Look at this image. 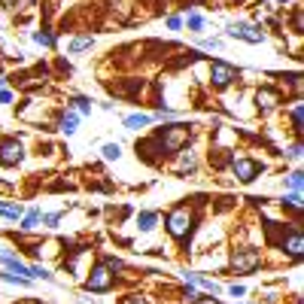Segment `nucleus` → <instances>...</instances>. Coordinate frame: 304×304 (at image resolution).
<instances>
[{"label":"nucleus","mask_w":304,"mask_h":304,"mask_svg":"<svg viewBox=\"0 0 304 304\" xmlns=\"http://www.w3.org/2000/svg\"><path fill=\"white\" fill-rule=\"evenodd\" d=\"M104 158H110V161H116L119 155H122V149H119V143H104Z\"/></svg>","instance_id":"16"},{"label":"nucleus","mask_w":304,"mask_h":304,"mask_svg":"<svg viewBox=\"0 0 304 304\" xmlns=\"http://www.w3.org/2000/svg\"><path fill=\"white\" fill-rule=\"evenodd\" d=\"M259 250H238L234 256H231V265L238 268V271H253L256 265H259Z\"/></svg>","instance_id":"6"},{"label":"nucleus","mask_w":304,"mask_h":304,"mask_svg":"<svg viewBox=\"0 0 304 304\" xmlns=\"http://www.w3.org/2000/svg\"><path fill=\"white\" fill-rule=\"evenodd\" d=\"M234 177L238 180H244V183H250V180H256V174H259V164L256 161H250V158H234Z\"/></svg>","instance_id":"7"},{"label":"nucleus","mask_w":304,"mask_h":304,"mask_svg":"<svg viewBox=\"0 0 304 304\" xmlns=\"http://www.w3.org/2000/svg\"><path fill=\"white\" fill-rule=\"evenodd\" d=\"M40 219H43V225H49V228H52V225L58 222V213H46V216H40Z\"/></svg>","instance_id":"28"},{"label":"nucleus","mask_w":304,"mask_h":304,"mask_svg":"<svg viewBox=\"0 0 304 304\" xmlns=\"http://www.w3.org/2000/svg\"><path fill=\"white\" fill-rule=\"evenodd\" d=\"M189 225H192V213H189L186 207L174 210V213H171V219H167V231H171L174 238H180V241L189 234Z\"/></svg>","instance_id":"1"},{"label":"nucleus","mask_w":304,"mask_h":304,"mask_svg":"<svg viewBox=\"0 0 304 304\" xmlns=\"http://www.w3.org/2000/svg\"><path fill=\"white\" fill-rule=\"evenodd\" d=\"M277 3H289V0H277Z\"/></svg>","instance_id":"36"},{"label":"nucleus","mask_w":304,"mask_h":304,"mask_svg":"<svg viewBox=\"0 0 304 304\" xmlns=\"http://www.w3.org/2000/svg\"><path fill=\"white\" fill-rule=\"evenodd\" d=\"M21 158H24V149H21V143H18V140H6V143L0 146V161H3L6 167L18 164Z\"/></svg>","instance_id":"5"},{"label":"nucleus","mask_w":304,"mask_h":304,"mask_svg":"<svg viewBox=\"0 0 304 304\" xmlns=\"http://www.w3.org/2000/svg\"><path fill=\"white\" fill-rule=\"evenodd\" d=\"M292 122H295V128H301V104H295V110H292Z\"/></svg>","instance_id":"27"},{"label":"nucleus","mask_w":304,"mask_h":304,"mask_svg":"<svg viewBox=\"0 0 304 304\" xmlns=\"http://www.w3.org/2000/svg\"><path fill=\"white\" fill-rule=\"evenodd\" d=\"M228 292H231V295H234V298H241V295H244V292H247V289H244V286H238V283H234V286H231V289H228Z\"/></svg>","instance_id":"30"},{"label":"nucleus","mask_w":304,"mask_h":304,"mask_svg":"<svg viewBox=\"0 0 304 304\" xmlns=\"http://www.w3.org/2000/svg\"><path fill=\"white\" fill-rule=\"evenodd\" d=\"M0 213H3V216H9V219H18V213H21V210H18V207H12V204H3V207H0Z\"/></svg>","instance_id":"23"},{"label":"nucleus","mask_w":304,"mask_h":304,"mask_svg":"<svg viewBox=\"0 0 304 304\" xmlns=\"http://www.w3.org/2000/svg\"><path fill=\"white\" fill-rule=\"evenodd\" d=\"M149 122H152V116H146V113L125 116V128H131V131H137V128H143V125H149Z\"/></svg>","instance_id":"10"},{"label":"nucleus","mask_w":304,"mask_h":304,"mask_svg":"<svg viewBox=\"0 0 304 304\" xmlns=\"http://www.w3.org/2000/svg\"><path fill=\"white\" fill-rule=\"evenodd\" d=\"M256 100H259V107H265V110H271V107H274V104H277L280 97H277V91H271V88H262Z\"/></svg>","instance_id":"12"},{"label":"nucleus","mask_w":304,"mask_h":304,"mask_svg":"<svg viewBox=\"0 0 304 304\" xmlns=\"http://www.w3.org/2000/svg\"><path fill=\"white\" fill-rule=\"evenodd\" d=\"M73 104H76V113H79V116H85V113H88V110H91V104H88V100H85V97H76V100H73Z\"/></svg>","instance_id":"21"},{"label":"nucleus","mask_w":304,"mask_h":304,"mask_svg":"<svg viewBox=\"0 0 304 304\" xmlns=\"http://www.w3.org/2000/svg\"><path fill=\"white\" fill-rule=\"evenodd\" d=\"M0 265H6L9 271H15V274H24V277H30V268L27 265H21L9 250H0Z\"/></svg>","instance_id":"9"},{"label":"nucleus","mask_w":304,"mask_h":304,"mask_svg":"<svg viewBox=\"0 0 304 304\" xmlns=\"http://www.w3.org/2000/svg\"><path fill=\"white\" fill-rule=\"evenodd\" d=\"M195 301H198V304H216L213 298H195Z\"/></svg>","instance_id":"35"},{"label":"nucleus","mask_w":304,"mask_h":304,"mask_svg":"<svg viewBox=\"0 0 304 304\" xmlns=\"http://www.w3.org/2000/svg\"><path fill=\"white\" fill-rule=\"evenodd\" d=\"M91 46V37H76L73 43H70V52H82V49H88Z\"/></svg>","instance_id":"17"},{"label":"nucleus","mask_w":304,"mask_h":304,"mask_svg":"<svg viewBox=\"0 0 304 304\" xmlns=\"http://www.w3.org/2000/svg\"><path fill=\"white\" fill-rule=\"evenodd\" d=\"M110 286H113V274H110L107 265H97V268L91 271V277L85 280V289H88V292H107Z\"/></svg>","instance_id":"2"},{"label":"nucleus","mask_w":304,"mask_h":304,"mask_svg":"<svg viewBox=\"0 0 304 304\" xmlns=\"http://www.w3.org/2000/svg\"><path fill=\"white\" fill-rule=\"evenodd\" d=\"M289 186H292L295 192H301V186H304V174H301V171H295V174H289Z\"/></svg>","instance_id":"18"},{"label":"nucleus","mask_w":304,"mask_h":304,"mask_svg":"<svg viewBox=\"0 0 304 304\" xmlns=\"http://www.w3.org/2000/svg\"><path fill=\"white\" fill-rule=\"evenodd\" d=\"M283 247H286V250H289V256H295V259H298V256H301V247H304L301 234H298V231H295V234H289V241H286V244H283Z\"/></svg>","instance_id":"13"},{"label":"nucleus","mask_w":304,"mask_h":304,"mask_svg":"<svg viewBox=\"0 0 304 304\" xmlns=\"http://www.w3.org/2000/svg\"><path fill=\"white\" fill-rule=\"evenodd\" d=\"M37 222H40V213H37V210H30V213L24 216V222H21V228H33Z\"/></svg>","instance_id":"20"},{"label":"nucleus","mask_w":304,"mask_h":304,"mask_svg":"<svg viewBox=\"0 0 304 304\" xmlns=\"http://www.w3.org/2000/svg\"><path fill=\"white\" fill-rule=\"evenodd\" d=\"M195 164H198V161H195V155H192V152H186V155H183V164H180V167H183V171H195Z\"/></svg>","instance_id":"22"},{"label":"nucleus","mask_w":304,"mask_h":304,"mask_svg":"<svg viewBox=\"0 0 304 304\" xmlns=\"http://www.w3.org/2000/svg\"><path fill=\"white\" fill-rule=\"evenodd\" d=\"M186 140H189V128H186V125H167V128H164V149L177 152Z\"/></svg>","instance_id":"3"},{"label":"nucleus","mask_w":304,"mask_h":304,"mask_svg":"<svg viewBox=\"0 0 304 304\" xmlns=\"http://www.w3.org/2000/svg\"><path fill=\"white\" fill-rule=\"evenodd\" d=\"M286 201H289V207H295V210H301V195H298V192H292V195H289Z\"/></svg>","instance_id":"24"},{"label":"nucleus","mask_w":304,"mask_h":304,"mask_svg":"<svg viewBox=\"0 0 304 304\" xmlns=\"http://www.w3.org/2000/svg\"><path fill=\"white\" fill-rule=\"evenodd\" d=\"M33 40H37L40 46H52V43H55V40H52V33H46V30H37V33H33Z\"/></svg>","instance_id":"19"},{"label":"nucleus","mask_w":304,"mask_h":304,"mask_svg":"<svg viewBox=\"0 0 304 304\" xmlns=\"http://www.w3.org/2000/svg\"><path fill=\"white\" fill-rule=\"evenodd\" d=\"M201 24H204L201 15H189V27H192V30H201Z\"/></svg>","instance_id":"26"},{"label":"nucleus","mask_w":304,"mask_h":304,"mask_svg":"<svg viewBox=\"0 0 304 304\" xmlns=\"http://www.w3.org/2000/svg\"><path fill=\"white\" fill-rule=\"evenodd\" d=\"M76 122H79V113H67V116L61 119V131H64V134H73V131H76Z\"/></svg>","instance_id":"14"},{"label":"nucleus","mask_w":304,"mask_h":304,"mask_svg":"<svg viewBox=\"0 0 304 304\" xmlns=\"http://www.w3.org/2000/svg\"><path fill=\"white\" fill-rule=\"evenodd\" d=\"M186 280H189V283H198V286H204V289H207L210 295H216V292H219V286H216L213 280H207V277H201V274H186Z\"/></svg>","instance_id":"11"},{"label":"nucleus","mask_w":304,"mask_h":304,"mask_svg":"<svg viewBox=\"0 0 304 304\" xmlns=\"http://www.w3.org/2000/svg\"><path fill=\"white\" fill-rule=\"evenodd\" d=\"M201 46H204V49H219V40H204Z\"/></svg>","instance_id":"31"},{"label":"nucleus","mask_w":304,"mask_h":304,"mask_svg":"<svg viewBox=\"0 0 304 304\" xmlns=\"http://www.w3.org/2000/svg\"><path fill=\"white\" fill-rule=\"evenodd\" d=\"M228 37H241L247 43H262V30L253 27V24H231L228 27Z\"/></svg>","instance_id":"8"},{"label":"nucleus","mask_w":304,"mask_h":304,"mask_svg":"<svg viewBox=\"0 0 304 304\" xmlns=\"http://www.w3.org/2000/svg\"><path fill=\"white\" fill-rule=\"evenodd\" d=\"M9 100H12V94H9V91H3V88H0V104H9Z\"/></svg>","instance_id":"34"},{"label":"nucleus","mask_w":304,"mask_h":304,"mask_svg":"<svg viewBox=\"0 0 304 304\" xmlns=\"http://www.w3.org/2000/svg\"><path fill=\"white\" fill-rule=\"evenodd\" d=\"M210 76H213V85H216V88H225V85H231V79L238 76V70H234L231 64L213 61V70H210Z\"/></svg>","instance_id":"4"},{"label":"nucleus","mask_w":304,"mask_h":304,"mask_svg":"<svg viewBox=\"0 0 304 304\" xmlns=\"http://www.w3.org/2000/svg\"><path fill=\"white\" fill-rule=\"evenodd\" d=\"M30 277H43V280H52V274L46 268H30Z\"/></svg>","instance_id":"25"},{"label":"nucleus","mask_w":304,"mask_h":304,"mask_svg":"<svg viewBox=\"0 0 304 304\" xmlns=\"http://www.w3.org/2000/svg\"><path fill=\"white\" fill-rule=\"evenodd\" d=\"M289 158H295V161H298V158H301V146H292V149H289Z\"/></svg>","instance_id":"32"},{"label":"nucleus","mask_w":304,"mask_h":304,"mask_svg":"<svg viewBox=\"0 0 304 304\" xmlns=\"http://www.w3.org/2000/svg\"><path fill=\"white\" fill-rule=\"evenodd\" d=\"M174 116H177V113H174V110H164V107H161V110H158V119H174Z\"/></svg>","instance_id":"29"},{"label":"nucleus","mask_w":304,"mask_h":304,"mask_svg":"<svg viewBox=\"0 0 304 304\" xmlns=\"http://www.w3.org/2000/svg\"><path fill=\"white\" fill-rule=\"evenodd\" d=\"M167 27H171V30H177V27H180V18H177V15H174V18H167Z\"/></svg>","instance_id":"33"},{"label":"nucleus","mask_w":304,"mask_h":304,"mask_svg":"<svg viewBox=\"0 0 304 304\" xmlns=\"http://www.w3.org/2000/svg\"><path fill=\"white\" fill-rule=\"evenodd\" d=\"M155 219H158V216H155L152 210H143V213H140V219H137V222H140V231H149V228L155 225Z\"/></svg>","instance_id":"15"}]
</instances>
